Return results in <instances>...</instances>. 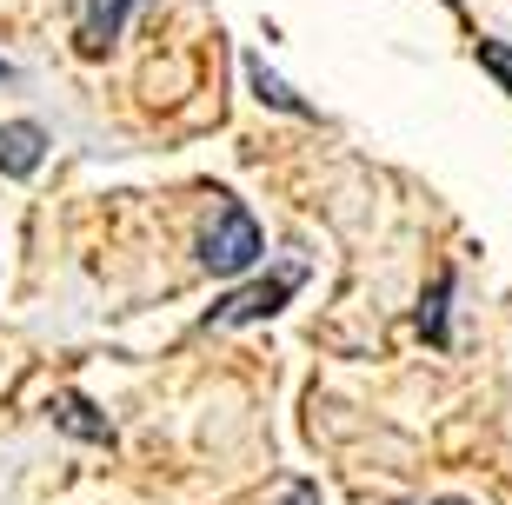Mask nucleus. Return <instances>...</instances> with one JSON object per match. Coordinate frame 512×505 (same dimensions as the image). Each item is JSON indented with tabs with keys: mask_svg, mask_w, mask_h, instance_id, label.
<instances>
[{
	"mask_svg": "<svg viewBox=\"0 0 512 505\" xmlns=\"http://www.w3.org/2000/svg\"><path fill=\"white\" fill-rule=\"evenodd\" d=\"M286 505H320V492H313V486H293V499H286Z\"/></svg>",
	"mask_w": 512,
	"mask_h": 505,
	"instance_id": "8",
	"label": "nucleus"
},
{
	"mask_svg": "<svg viewBox=\"0 0 512 505\" xmlns=\"http://www.w3.org/2000/svg\"><path fill=\"white\" fill-rule=\"evenodd\" d=\"M60 426L67 432H87V439H107V419H94L87 399H60Z\"/></svg>",
	"mask_w": 512,
	"mask_h": 505,
	"instance_id": "5",
	"label": "nucleus"
},
{
	"mask_svg": "<svg viewBox=\"0 0 512 505\" xmlns=\"http://www.w3.org/2000/svg\"><path fill=\"white\" fill-rule=\"evenodd\" d=\"M293 286H300V273H280V280H266V286H247L240 300H227V306H220V326H240V319L273 313V306H280L286 293H293Z\"/></svg>",
	"mask_w": 512,
	"mask_h": 505,
	"instance_id": "3",
	"label": "nucleus"
},
{
	"mask_svg": "<svg viewBox=\"0 0 512 505\" xmlns=\"http://www.w3.org/2000/svg\"><path fill=\"white\" fill-rule=\"evenodd\" d=\"M133 0H87V27H80V40L87 47H107V40L120 34V14H127Z\"/></svg>",
	"mask_w": 512,
	"mask_h": 505,
	"instance_id": "4",
	"label": "nucleus"
},
{
	"mask_svg": "<svg viewBox=\"0 0 512 505\" xmlns=\"http://www.w3.org/2000/svg\"><path fill=\"white\" fill-rule=\"evenodd\" d=\"M479 60H486V67H493V74H499V80L512 87V54L499 47V40H479Z\"/></svg>",
	"mask_w": 512,
	"mask_h": 505,
	"instance_id": "7",
	"label": "nucleus"
},
{
	"mask_svg": "<svg viewBox=\"0 0 512 505\" xmlns=\"http://www.w3.org/2000/svg\"><path fill=\"white\" fill-rule=\"evenodd\" d=\"M200 260H207L213 273H247V266L260 260V226H253V213L240 200H220L213 233H207V253H200Z\"/></svg>",
	"mask_w": 512,
	"mask_h": 505,
	"instance_id": "1",
	"label": "nucleus"
},
{
	"mask_svg": "<svg viewBox=\"0 0 512 505\" xmlns=\"http://www.w3.org/2000/svg\"><path fill=\"white\" fill-rule=\"evenodd\" d=\"M433 505H466V499H433Z\"/></svg>",
	"mask_w": 512,
	"mask_h": 505,
	"instance_id": "9",
	"label": "nucleus"
},
{
	"mask_svg": "<svg viewBox=\"0 0 512 505\" xmlns=\"http://www.w3.org/2000/svg\"><path fill=\"white\" fill-rule=\"evenodd\" d=\"M40 153H47V133L34 120H7L0 127V173H34Z\"/></svg>",
	"mask_w": 512,
	"mask_h": 505,
	"instance_id": "2",
	"label": "nucleus"
},
{
	"mask_svg": "<svg viewBox=\"0 0 512 505\" xmlns=\"http://www.w3.org/2000/svg\"><path fill=\"white\" fill-rule=\"evenodd\" d=\"M247 74H253V87H260V100H273V107H286V113H306V107H300V100H293V94H286V87H280V80H273V74H266V67H260V60H253V67H247Z\"/></svg>",
	"mask_w": 512,
	"mask_h": 505,
	"instance_id": "6",
	"label": "nucleus"
}]
</instances>
